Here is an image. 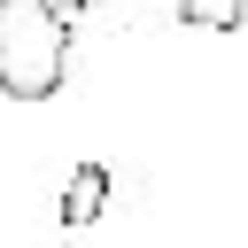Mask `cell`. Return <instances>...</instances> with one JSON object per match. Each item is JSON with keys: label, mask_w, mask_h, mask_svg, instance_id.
<instances>
[{"label": "cell", "mask_w": 248, "mask_h": 248, "mask_svg": "<svg viewBox=\"0 0 248 248\" xmlns=\"http://www.w3.org/2000/svg\"><path fill=\"white\" fill-rule=\"evenodd\" d=\"M70 78V16L54 0H0V93L54 101Z\"/></svg>", "instance_id": "1"}, {"label": "cell", "mask_w": 248, "mask_h": 248, "mask_svg": "<svg viewBox=\"0 0 248 248\" xmlns=\"http://www.w3.org/2000/svg\"><path fill=\"white\" fill-rule=\"evenodd\" d=\"M101 209H108V170H101V163L70 170V186H62V232L78 240V232H85V225H93Z\"/></svg>", "instance_id": "2"}, {"label": "cell", "mask_w": 248, "mask_h": 248, "mask_svg": "<svg viewBox=\"0 0 248 248\" xmlns=\"http://www.w3.org/2000/svg\"><path fill=\"white\" fill-rule=\"evenodd\" d=\"M170 16H178L186 31H240V23H248V0H178Z\"/></svg>", "instance_id": "3"}, {"label": "cell", "mask_w": 248, "mask_h": 248, "mask_svg": "<svg viewBox=\"0 0 248 248\" xmlns=\"http://www.w3.org/2000/svg\"><path fill=\"white\" fill-rule=\"evenodd\" d=\"M62 16H93V8H108V0H54Z\"/></svg>", "instance_id": "4"}]
</instances>
